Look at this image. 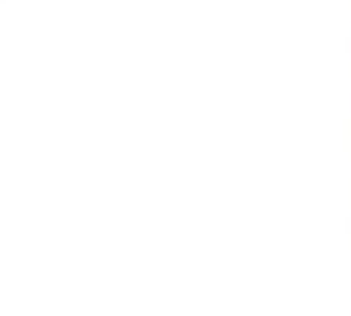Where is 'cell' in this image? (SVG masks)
<instances>
[]
</instances>
